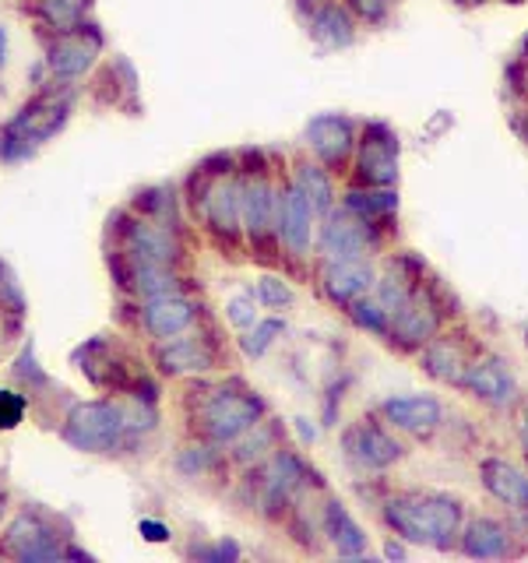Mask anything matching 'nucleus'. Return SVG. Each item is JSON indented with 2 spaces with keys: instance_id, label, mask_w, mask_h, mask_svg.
<instances>
[{
  "instance_id": "nucleus-1",
  "label": "nucleus",
  "mask_w": 528,
  "mask_h": 563,
  "mask_svg": "<svg viewBox=\"0 0 528 563\" xmlns=\"http://www.w3.org/2000/svg\"><path fill=\"white\" fill-rule=\"evenodd\" d=\"M381 518L402 542L448 553L458 545L469 510L462 497L444 489H398L381 500Z\"/></svg>"
},
{
  "instance_id": "nucleus-2",
  "label": "nucleus",
  "mask_w": 528,
  "mask_h": 563,
  "mask_svg": "<svg viewBox=\"0 0 528 563\" xmlns=\"http://www.w3.org/2000/svg\"><path fill=\"white\" fill-rule=\"evenodd\" d=\"M451 317H458V303L454 296L440 286L433 275H427L419 282V289L409 296V303L392 313V334H387V345H395L402 352H416L427 345L433 334H440Z\"/></svg>"
},
{
  "instance_id": "nucleus-3",
  "label": "nucleus",
  "mask_w": 528,
  "mask_h": 563,
  "mask_svg": "<svg viewBox=\"0 0 528 563\" xmlns=\"http://www.w3.org/2000/svg\"><path fill=\"white\" fill-rule=\"evenodd\" d=\"M70 120V99L61 92H43L29 99L4 128H0V158H29L40 145L53 134L64 131V123Z\"/></svg>"
},
{
  "instance_id": "nucleus-4",
  "label": "nucleus",
  "mask_w": 528,
  "mask_h": 563,
  "mask_svg": "<svg viewBox=\"0 0 528 563\" xmlns=\"http://www.w3.org/2000/svg\"><path fill=\"white\" fill-rule=\"evenodd\" d=\"M384 229L381 222H370L345 205H334L328 216L317 222V257L321 261H352V257H374L384 246Z\"/></svg>"
},
{
  "instance_id": "nucleus-5",
  "label": "nucleus",
  "mask_w": 528,
  "mask_h": 563,
  "mask_svg": "<svg viewBox=\"0 0 528 563\" xmlns=\"http://www.w3.org/2000/svg\"><path fill=\"white\" fill-rule=\"evenodd\" d=\"M131 437L128 405L120 401H81L64 422V440L88 454H113Z\"/></svg>"
},
{
  "instance_id": "nucleus-6",
  "label": "nucleus",
  "mask_w": 528,
  "mask_h": 563,
  "mask_svg": "<svg viewBox=\"0 0 528 563\" xmlns=\"http://www.w3.org/2000/svg\"><path fill=\"white\" fill-rule=\"evenodd\" d=\"M257 479V510L264 518H282L293 504L317 483V472L296 451H275L261 462Z\"/></svg>"
},
{
  "instance_id": "nucleus-7",
  "label": "nucleus",
  "mask_w": 528,
  "mask_h": 563,
  "mask_svg": "<svg viewBox=\"0 0 528 563\" xmlns=\"http://www.w3.org/2000/svg\"><path fill=\"white\" fill-rule=\"evenodd\" d=\"M398 163H402V137L392 123L366 120L356 137V155H352V176L363 187H398Z\"/></svg>"
},
{
  "instance_id": "nucleus-8",
  "label": "nucleus",
  "mask_w": 528,
  "mask_h": 563,
  "mask_svg": "<svg viewBox=\"0 0 528 563\" xmlns=\"http://www.w3.org/2000/svg\"><path fill=\"white\" fill-rule=\"evenodd\" d=\"M342 454H345V462L352 468H360L363 475H381L402 462L405 444L384 419L363 416L342 430Z\"/></svg>"
},
{
  "instance_id": "nucleus-9",
  "label": "nucleus",
  "mask_w": 528,
  "mask_h": 563,
  "mask_svg": "<svg viewBox=\"0 0 528 563\" xmlns=\"http://www.w3.org/2000/svg\"><path fill=\"white\" fill-rule=\"evenodd\" d=\"M264 398L243 384H229L211 391V398L201 405V427L219 444H233L240 433H246L257 419H264Z\"/></svg>"
},
{
  "instance_id": "nucleus-10",
  "label": "nucleus",
  "mask_w": 528,
  "mask_h": 563,
  "mask_svg": "<svg viewBox=\"0 0 528 563\" xmlns=\"http://www.w3.org/2000/svg\"><path fill=\"white\" fill-rule=\"evenodd\" d=\"M480 352H483V345L469 328L448 324L440 334H433V339L422 345L416 356H419V369L430 380L444 384V387H458V380H462V374H465V366L480 356Z\"/></svg>"
},
{
  "instance_id": "nucleus-11",
  "label": "nucleus",
  "mask_w": 528,
  "mask_h": 563,
  "mask_svg": "<svg viewBox=\"0 0 528 563\" xmlns=\"http://www.w3.org/2000/svg\"><path fill=\"white\" fill-rule=\"evenodd\" d=\"M458 391H465L469 398H475L486 409H515L518 398H521V387H518V377L510 363L501 356V352H490L483 349L480 356H475L462 380H458Z\"/></svg>"
},
{
  "instance_id": "nucleus-12",
  "label": "nucleus",
  "mask_w": 528,
  "mask_h": 563,
  "mask_svg": "<svg viewBox=\"0 0 528 563\" xmlns=\"http://www.w3.org/2000/svg\"><path fill=\"white\" fill-rule=\"evenodd\" d=\"M454 550L462 553V556H472V560H507V556L528 553V545H525L521 532H518L510 518L469 515Z\"/></svg>"
},
{
  "instance_id": "nucleus-13",
  "label": "nucleus",
  "mask_w": 528,
  "mask_h": 563,
  "mask_svg": "<svg viewBox=\"0 0 528 563\" xmlns=\"http://www.w3.org/2000/svg\"><path fill=\"white\" fill-rule=\"evenodd\" d=\"M102 32L96 22H85L78 32H67V35H53L46 43V70L53 81H78L92 70L102 57Z\"/></svg>"
},
{
  "instance_id": "nucleus-14",
  "label": "nucleus",
  "mask_w": 528,
  "mask_h": 563,
  "mask_svg": "<svg viewBox=\"0 0 528 563\" xmlns=\"http://www.w3.org/2000/svg\"><path fill=\"white\" fill-rule=\"evenodd\" d=\"M304 137H307V148L314 152L317 163L331 173H339V169L352 166L360 128L345 113H317L307 120Z\"/></svg>"
},
{
  "instance_id": "nucleus-15",
  "label": "nucleus",
  "mask_w": 528,
  "mask_h": 563,
  "mask_svg": "<svg viewBox=\"0 0 528 563\" xmlns=\"http://www.w3.org/2000/svg\"><path fill=\"white\" fill-rule=\"evenodd\" d=\"M317 211L307 201V194L299 190L293 180L278 187V201H275V236L286 246L293 257H307L314 236H317Z\"/></svg>"
},
{
  "instance_id": "nucleus-16",
  "label": "nucleus",
  "mask_w": 528,
  "mask_h": 563,
  "mask_svg": "<svg viewBox=\"0 0 528 563\" xmlns=\"http://www.w3.org/2000/svg\"><path fill=\"white\" fill-rule=\"evenodd\" d=\"M480 483L507 515H528V468L501 451H490L475 462Z\"/></svg>"
},
{
  "instance_id": "nucleus-17",
  "label": "nucleus",
  "mask_w": 528,
  "mask_h": 563,
  "mask_svg": "<svg viewBox=\"0 0 528 563\" xmlns=\"http://www.w3.org/2000/svg\"><path fill=\"white\" fill-rule=\"evenodd\" d=\"M381 419L395 433L430 440L440 427H444V401L437 395H395L381 405Z\"/></svg>"
},
{
  "instance_id": "nucleus-18",
  "label": "nucleus",
  "mask_w": 528,
  "mask_h": 563,
  "mask_svg": "<svg viewBox=\"0 0 528 563\" xmlns=\"http://www.w3.org/2000/svg\"><path fill=\"white\" fill-rule=\"evenodd\" d=\"M374 282H377L374 257L321 261V275H317V286H321L324 299L331 307H339V310H345L352 299L374 292Z\"/></svg>"
},
{
  "instance_id": "nucleus-19",
  "label": "nucleus",
  "mask_w": 528,
  "mask_h": 563,
  "mask_svg": "<svg viewBox=\"0 0 528 563\" xmlns=\"http://www.w3.org/2000/svg\"><path fill=\"white\" fill-rule=\"evenodd\" d=\"M275 201H278V187L257 169L251 180H243V233L254 246L275 243Z\"/></svg>"
},
{
  "instance_id": "nucleus-20",
  "label": "nucleus",
  "mask_w": 528,
  "mask_h": 563,
  "mask_svg": "<svg viewBox=\"0 0 528 563\" xmlns=\"http://www.w3.org/2000/svg\"><path fill=\"white\" fill-rule=\"evenodd\" d=\"M120 251L128 257V264H173L180 246H176L166 225L131 219L120 229Z\"/></svg>"
},
{
  "instance_id": "nucleus-21",
  "label": "nucleus",
  "mask_w": 528,
  "mask_h": 563,
  "mask_svg": "<svg viewBox=\"0 0 528 563\" xmlns=\"http://www.w3.org/2000/svg\"><path fill=\"white\" fill-rule=\"evenodd\" d=\"M307 35L310 40L328 49V53H339V49H349L356 46L360 40V22L349 14V8L342 4V0H324V4H317L307 18Z\"/></svg>"
},
{
  "instance_id": "nucleus-22",
  "label": "nucleus",
  "mask_w": 528,
  "mask_h": 563,
  "mask_svg": "<svg viewBox=\"0 0 528 563\" xmlns=\"http://www.w3.org/2000/svg\"><path fill=\"white\" fill-rule=\"evenodd\" d=\"M205 222L211 225V233H219L226 240H233L243 229V180L237 176H216L211 187L205 190Z\"/></svg>"
},
{
  "instance_id": "nucleus-23",
  "label": "nucleus",
  "mask_w": 528,
  "mask_h": 563,
  "mask_svg": "<svg viewBox=\"0 0 528 563\" xmlns=\"http://www.w3.org/2000/svg\"><path fill=\"white\" fill-rule=\"evenodd\" d=\"M216 345L201 334H173L155 345V363L163 374L180 377V374H205V369L216 366Z\"/></svg>"
},
{
  "instance_id": "nucleus-24",
  "label": "nucleus",
  "mask_w": 528,
  "mask_h": 563,
  "mask_svg": "<svg viewBox=\"0 0 528 563\" xmlns=\"http://www.w3.org/2000/svg\"><path fill=\"white\" fill-rule=\"evenodd\" d=\"M4 553H11L14 560H25V563L64 556V550L57 545V536H53V528L40 515H29V510L11 521L8 539H4Z\"/></svg>"
},
{
  "instance_id": "nucleus-25",
  "label": "nucleus",
  "mask_w": 528,
  "mask_h": 563,
  "mask_svg": "<svg viewBox=\"0 0 528 563\" xmlns=\"http://www.w3.org/2000/svg\"><path fill=\"white\" fill-rule=\"evenodd\" d=\"M321 536L339 556L360 560L370 553V536L363 532V525L349 515V507L342 500H324L321 507Z\"/></svg>"
},
{
  "instance_id": "nucleus-26",
  "label": "nucleus",
  "mask_w": 528,
  "mask_h": 563,
  "mask_svg": "<svg viewBox=\"0 0 528 563\" xmlns=\"http://www.w3.org/2000/svg\"><path fill=\"white\" fill-rule=\"evenodd\" d=\"M194 321H198V303L180 292H166L148 299L145 307V331L155 339H173V334H184Z\"/></svg>"
},
{
  "instance_id": "nucleus-27",
  "label": "nucleus",
  "mask_w": 528,
  "mask_h": 563,
  "mask_svg": "<svg viewBox=\"0 0 528 563\" xmlns=\"http://www.w3.org/2000/svg\"><path fill=\"white\" fill-rule=\"evenodd\" d=\"M32 18L50 40L53 35L78 32L88 22V4L85 0H32Z\"/></svg>"
},
{
  "instance_id": "nucleus-28",
  "label": "nucleus",
  "mask_w": 528,
  "mask_h": 563,
  "mask_svg": "<svg viewBox=\"0 0 528 563\" xmlns=\"http://www.w3.org/2000/svg\"><path fill=\"white\" fill-rule=\"evenodd\" d=\"M342 205L356 216L370 219V222H381L387 225L398 216V187H363V184H352L342 194Z\"/></svg>"
},
{
  "instance_id": "nucleus-29",
  "label": "nucleus",
  "mask_w": 528,
  "mask_h": 563,
  "mask_svg": "<svg viewBox=\"0 0 528 563\" xmlns=\"http://www.w3.org/2000/svg\"><path fill=\"white\" fill-rule=\"evenodd\" d=\"M293 184L307 194V201L314 205L317 219H324L328 211H331L334 205H339V190H334L331 169H324L321 163H310V158H304V163L296 166Z\"/></svg>"
},
{
  "instance_id": "nucleus-30",
  "label": "nucleus",
  "mask_w": 528,
  "mask_h": 563,
  "mask_svg": "<svg viewBox=\"0 0 528 563\" xmlns=\"http://www.w3.org/2000/svg\"><path fill=\"white\" fill-rule=\"evenodd\" d=\"M120 282L138 296H166L180 289V278H176L173 264H128V272H120Z\"/></svg>"
},
{
  "instance_id": "nucleus-31",
  "label": "nucleus",
  "mask_w": 528,
  "mask_h": 563,
  "mask_svg": "<svg viewBox=\"0 0 528 563\" xmlns=\"http://www.w3.org/2000/svg\"><path fill=\"white\" fill-rule=\"evenodd\" d=\"M233 444H237V462L240 465H261L264 457L278 451V427L272 419H257L251 430L233 440Z\"/></svg>"
},
{
  "instance_id": "nucleus-32",
  "label": "nucleus",
  "mask_w": 528,
  "mask_h": 563,
  "mask_svg": "<svg viewBox=\"0 0 528 563\" xmlns=\"http://www.w3.org/2000/svg\"><path fill=\"white\" fill-rule=\"evenodd\" d=\"M349 313V321L356 324L360 331L366 334H374V339L387 342V334H392V313H387L381 303H377V296L374 292H366L360 299H352V303L345 307Z\"/></svg>"
},
{
  "instance_id": "nucleus-33",
  "label": "nucleus",
  "mask_w": 528,
  "mask_h": 563,
  "mask_svg": "<svg viewBox=\"0 0 528 563\" xmlns=\"http://www.w3.org/2000/svg\"><path fill=\"white\" fill-rule=\"evenodd\" d=\"M282 331H286V321H278V317H268V321H254L251 328L243 331L240 345H243V352L251 360H261L264 352L275 345V339H278Z\"/></svg>"
},
{
  "instance_id": "nucleus-34",
  "label": "nucleus",
  "mask_w": 528,
  "mask_h": 563,
  "mask_svg": "<svg viewBox=\"0 0 528 563\" xmlns=\"http://www.w3.org/2000/svg\"><path fill=\"white\" fill-rule=\"evenodd\" d=\"M342 4L360 22V29H384L392 22L398 0H342Z\"/></svg>"
},
{
  "instance_id": "nucleus-35",
  "label": "nucleus",
  "mask_w": 528,
  "mask_h": 563,
  "mask_svg": "<svg viewBox=\"0 0 528 563\" xmlns=\"http://www.w3.org/2000/svg\"><path fill=\"white\" fill-rule=\"evenodd\" d=\"M254 299H257L261 307H268V310H286V307H293L296 292L289 289V282H286V278H278V275H261V278H257V289H254Z\"/></svg>"
},
{
  "instance_id": "nucleus-36",
  "label": "nucleus",
  "mask_w": 528,
  "mask_h": 563,
  "mask_svg": "<svg viewBox=\"0 0 528 563\" xmlns=\"http://www.w3.org/2000/svg\"><path fill=\"white\" fill-rule=\"evenodd\" d=\"M226 317H229V324L240 328V331L251 328L257 321V299H254V292L251 296L240 292V296L229 299V303H226Z\"/></svg>"
},
{
  "instance_id": "nucleus-37",
  "label": "nucleus",
  "mask_w": 528,
  "mask_h": 563,
  "mask_svg": "<svg viewBox=\"0 0 528 563\" xmlns=\"http://www.w3.org/2000/svg\"><path fill=\"white\" fill-rule=\"evenodd\" d=\"M211 465H216L211 448H187L180 457H176V468H180L184 475H205Z\"/></svg>"
},
{
  "instance_id": "nucleus-38",
  "label": "nucleus",
  "mask_w": 528,
  "mask_h": 563,
  "mask_svg": "<svg viewBox=\"0 0 528 563\" xmlns=\"http://www.w3.org/2000/svg\"><path fill=\"white\" fill-rule=\"evenodd\" d=\"M25 416V398L14 391H0V430H14Z\"/></svg>"
},
{
  "instance_id": "nucleus-39",
  "label": "nucleus",
  "mask_w": 528,
  "mask_h": 563,
  "mask_svg": "<svg viewBox=\"0 0 528 563\" xmlns=\"http://www.w3.org/2000/svg\"><path fill=\"white\" fill-rule=\"evenodd\" d=\"M198 560H237L240 556V545L237 542H216V545H194L190 550Z\"/></svg>"
},
{
  "instance_id": "nucleus-40",
  "label": "nucleus",
  "mask_w": 528,
  "mask_h": 563,
  "mask_svg": "<svg viewBox=\"0 0 528 563\" xmlns=\"http://www.w3.org/2000/svg\"><path fill=\"white\" fill-rule=\"evenodd\" d=\"M515 437H518L521 457L528 462V398H518L515 405Z\"/></svg>"
},
{
  "instance_id": "nucleus-41",
  "label": "nucleus",
  "mask_w": 528,
  "mask_h": 563,
  "mask_svg": "<svg viewBox=\"0 0 528 563\" xmlns=\"http://www.w3.org/2000/svg\"><path fill=\"white\" fill-rule=\"evenodd\" d=\"M138 532L145 536L148 542H166V539H169V528H166L163 521H152V518H141Z\"/></svg>"
},
{
  "instance_id": "nucleus-42",
  "label": "nucleus",
  "mask_w": 528,
  "mask_h": 563,
  "mask_svg": "<svg viewBox=\"0 0 528 563\" xmlns=\"http://www.w3.org/2000/svg\"><path fill=\"white\" fill-rule=\"evenodd\" d=\"M510 128H515L518 137L528 145V106H515V110H510Z\"/></svg>"
},
{
  "instance_id": "nucleus-43",
  "label": "nucleus",
  "mask_w": 528,
  "mask_h": 563,
  "mask_svg": "<svg viewBox=\"0 0 528 563\" xmlns=\"http://www.w3.org/2000/svg\"><path fill=\"white\" fill-rule=\"evenodd\" d=\"M317 4H324V0H293V8H296V14H299V18H307Z\"/></svg>"
},
{
  "instance_id": "nucleus-44",
  "label": "nucleus",
  "mask_w": 528,
  "mask_h": 563,
  "mask_svg": "<svg viewBox=\"0 0 528 563\" xmlns=\"http://www.w3.org/2000/svg\"><path fill=\"white\" fill-rule=\"evenodd\" d=\"M384 556H392V560H405V545H402V542H387V545H384Z\"/></svg>"
},
{
  "instance_id": "nucleus-45",
  "label": "nucleus",
  "mask_w": 528,
  "mask_h": 563,
  "mask_svg": "<svg viewBox=\"0 0 528 563\" xmlns=\"http://www.w3.org/2000/svg\"><path fill=\"white\" fill-rule=\"evenodd\" d=\"M4 60H8V29L0 25V67H4Z\"/></svg>"
},
{
  "instance_id": "nucleus-46",
  "label": "nucleus",
  "mask_w": 528,
  "mask_h": 563,
  "mask_svg": "<svg viewBox=\"0 0 528 563\" xmlns=\"http://www.w3.org/2000/svg\"><path fill=\"white\" fill-rule=\"evenodd\" d=\"M521 67H525V92H521V106H528V57H521Z\"/></svg>"
},
{
  "instance_id": "nucleus-47",
  "label": "nucleus",
  "mask_w": 528,
  "mask_h": 563,
  "mask_svg": "<svg viewBox=\"0 0 528 563\" xmlns=\"http://www.w3.org/2000/svg\"><path fill=\"white\" fill-rule=\"evenodd\" d=\"M299 422V433H304V440H314V427H307V419H296Z\"/></svg>"
},
{
  "instance_id": "nucleus-48",
  "label": "nucleus",
  "mask_w": 528,
  "mask_h": 563,
  "mask_svg": "<svg viewBox=\"0 0 528 563\" xmlns=\"http://www.w3.org/2000/svg\"><path fill=\"white\" fill-rule=\"evenodd\" d=\"M0 515H4V493H0Z\"/></svg>"
},
{
  "instance_id": "nucleus-49",
  "label": "nucleus",
  "mask_w": 528,
  "mask_h": 563,
  "mask_svg": "<svg viewBox=\"0 0 528 563\" xmlns=\"http://www.w3.org/2000/svg\"><path fill=\"white\" fill-rule=\"evenodd\" d=\"M0 282H4V264H0Z\"/></svg>"
},
{
  "instance_id": "nucleus-50",
  "label": "nucleus",
  "mask_w": 528,
  "mask_h": 563,
  "mask_svg": "<svg viewBox=\"0 0 528 563\" xmlns=\"http://www.w3.org/2000/svg\"><path fill=\"white\" fill-rule=\"evenodd\" d=\"M525 345H528V328H525Z\"/></svg>"
}]
</instances>
